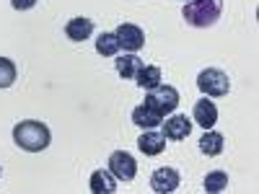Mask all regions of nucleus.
Wrapping results in <instances>:
<instances>
[{
    "label": "nucleus",
    "mask_w": 259,
    "mask_h": 194,
    "mask_svg": "<svg viewBox=\"0 0 259 194\" xmlns=\"http://www.w3.org/2000/svg\"><path fill=\"white\" fill-rule=\"evenodd\" d=\"M161 122H163V117H158L156 112H150L145 104H140L138 109L133 112V124L140 127V129H153V127H158Z\"/></svg>",
    "instance_id": "nucleus-14"
},
{
    "label": "nucleus",
    "mask_w": 259,
    "mask_h": 194,
    "mask_svg": "<svg viewBox=\"0 0 259 194\" xmlns=\"http://www.w3.org/2000/svg\"><path fill=\"white\" fill-rule=\"evenodd\" d=\"M114 36L119 41V50H124V52H138L145 44V34L135 24H119L117 31H114Z\"/></svg>",
    "instance_id": "nucleus-6"
},
{
    "label": "nucleus",
    "mask_w": 259,
    "mask_h": 194,
    "mask_svg": "<svg viewBox=\"0 0 259 194\" xmlns=\"http://www.w3.org/2000/svg\"><path fill=\"white\" fill-rule=\"evenodd\" d=\"M96 52H99L101 57H112V55L119 52V41H117L114 31H104V34L96 39Z\"/></svg>",
    "instance_id": "nucleus-17"
},
{
    "label": "nucleus",
    "mask_w": 259,
    "mask_h": 194,
    "mask_svg": "<svg viewBox=\"0 0 259 194\" xmlns=\"http://www.w3.org/2000/svg\"><path fill=\"white\" fill-rule=\"evenodd\" d=\"M16 83V65L8 57H0V88H11Z\"/></svg>",
    "instance_id": "nucleus-19"
},
{
    "label": "nucleus",
    "mask_w": 259,
    "mask_h": 194,
    "mask_svg": "<svg viewBox=\"0 0 259 194\" xmlns=\"http://www.w3.org/2000/svg\"><path fill=\"white\" fill-rule=\"evenodd\" d=\"M89 184H91L94 194H112V191H117V179L112 176V171H104V168L94 171Z\"/></svg>",
    "instance_id": "nucleus-12"
},
{
    "label": "nucleus",
    "mask_w": 259,
    "mask_h": 194,
    "mask_svg": "<svg viewBox=\"0 0 259 194\" xmlns=\"http://www.w3.org/2000/svg\"><path fill=\"white\" fill-rule=\"evenodd\" d=\"M50 127L36 119H24L13 127V142L26 153H41L50 145Z\"/></svg>",
    "instance_id": "nucleus-1"
},
{
    "label": "nucleus",
    "mask_w": 259,
    "mask_h": 194,
    "mask_svg": "<svg viewBox=\"0 0 259 194\" xmlns=\"http://www.w3.org/2000/svg\"><path fill=\"white\" fill-rule=\"evenodd\" d=\"M189 132H192V119H187V114H174L171 119H166L161 135H163L166 140L182 142V140L189 137Z\"/></svg>",
    "instance_id": "nucleus-8"
},
{
    "label": "nucleus",
    "mask_w": 259,
    "mask_h": 194,
    "mask_svg": "<svg viewBox=\"0 0 259 194\" xmlns=\"http://www.w3.org/2000/svg\"><path fill=\"white\" fill-rule=\"evenodd\" d=\"M138 148H140V153H145V156H161L166 150V137L161 132H150V129H145V132L138 137Z\"/></svg>",
    "instance_id": "nucleus-10"
},
{
    "label": "nucleus",
    "mask_w": 259,
    "mask_h": 194,
    "mask_svg": "<svg viewBox=\"0 0 259 194\" xmlns=\"http://www.w3.org/2000/svg\"><path fill=\"white\" fill-rule=\"evenodd\" d=\"M0 174H3V168H0Z\"/></svg>",
    "instance_id": "nucleus-21"
},
{
    "label": "nucleus",
    "mask_w": 259,
    "mask_h": 194,
    "mask_svg": "<svg viewBox=\"0 0 259 194\" xmlns=\"http://www.w3.org/2000/svg\"><path fill=\"white\" fill-rule=\"evenodd\" d=\"M143 68V60L135 55V52H124L119 60H117V73L124 78V80H135L138 70Z\"/></svg>",
    "instance_id": "nucleus-13"
},
{
    "label": "nucleus",
    "mask_w": 259,
    "mask_h": 194,
    "mask_svg": "<svg viewBox=\"0 0 259 194\" xmlns=\"http://www.w3.org/2000/svg\"><path fill=\"white\" fill-rule=\"evenodd\" d=\"M223 13V0H187V6L182 11L184 21L194 29H207Z\"/></svg>",
    "instance_id": "nucleus-2"
},
{
    "label": "nucleus",
    "mask_w": 259,
    "mask_h": 194,
    "mask_svg": "<svg viewBox=\"0 0 259 194\" xmlns=\"http://www.w3.org/2000/svg\"><path fill=\"white\" fill-rule=\"evenodd\" d=\"M226 186H228V174L226 171H212V174L205 176V191H210V194H218Z\"/></svg>",
    "instance_id": "nucleus-18"
},
{
    "label": "nucleus",
    "mask_w": 259,
    "mask_h": 194,
    "mask_svg": "<svg viewBox=\"0 0 259 194\" xmlns=\"http://www.w3.org/2000/svg\"><path fill=\"white\" fill-rule=\"evenodd\" d=\"M223 145H226L223 135L221 132H212V129H205V135L200 137V150H202L205 156H221L223 153Z\"/></svg>",
    "instance_id": "nucleus-16"
},
{
    "label": "nucleus",
    "mask_w": 259,
    "mask_h": 194,
    "mask_svg": "<svg viewBox=\"0 0 259 194\" xmlns=\"http://www.w3.org/2000/svg\"><path fill=\"white\" fill-rule=\"evenodd\" d=\"M197 88L207 96V99H218V96H226L228 88H231V80L223 70L218 68H207L197 75Z\"/></svg>",
    "instance_id": "nucleus-4"
},
{
    "label": "nucleus",
    "mask_w": 259,
    "mask_h": 194,
    "mask_svg": "<svg viewBox=\"0 0 259 194\" xmlns=\"http://www.w3.org/2000/svg\"><path fill=\"white\" fill-rule=\"evenodd\" d=\"M192 119H194V124H200L202 129H212V124L218 122V106L205 96V99H200L197 104H194Z\"/></svg>",
    "instance_id": "nucleus-9"
},
{
    "label": "nucleus",
    "mask_w": 259,
    "mask_h": 194,
    "mask_svg": "<svg viewBox=\"0 0 259 194\" xmlns=\"http://www.w3.org/2000/svg\"><path fill=\"white\" fill-rule=\"evenodd\" d=\"M135 83L145 91L156 88V85H161V68H156V65H143L135 75Z\"/></svg>",
    "instance_id": "nucleus-15"
},
{
    "label": "nucleus",
    "mask_w": 259,
    "mask_h": 194,
    "mask_svg": "<svg viewBox=\"0 0 259 194\" xmlns=\"http://www.w3.org/2000/svg\"><path fill=\"white\" fill-rule=\"evenodd\" d=\"M65 34L73 41H85L94 34V21L91 18H70L68 24H65Z\"/></svg>",
    "instance_id": "nucleus-11"
},
{
    "label": "nucleus",
    "mask_w": 259,
    "mask_h": 194,
    "mask_svg": "<svg viewBox=\"0 0 259 194\" xmlns=\"http://www.w3.org/2000/svg\"><path fill=\"white\" fill-rule=\"evenodd\" d=\"M150 112H156L158 117H166L171 114L179 106V91L171 88V85H156V88H150L145 101H143Z\"/></svg>",
    "instance_id": "nucleus-3"
},
{
    "label": "nucleus",
    "mask_w": 259,
    "mask_h": 194,
    "mask_svg": "<svg viewBox=\"0 0 259 194\" xmlns=\"http://www.w3.org/2000/svg\"><path fill=\"white\" fill-rule=\"evenodd\" d=\"M179 181H182L179 171H177V168H168V166L156 168V171H153V176H150V186H153V191H158V194L174 191V189L179 186Z\"/></svg>",
    "instance_id": "nucleus-7"
},
{
    "label": "nucleus",
    "mask_w": 259,
    "mask_h": 194,
    "mask_svg": "<svg viewBox=\"0 0 259 194\" xmlns=\"http://www.w3.org/2000/svg\"><path fill=\"white\" fill-rule=\"evenodd\" d=\"M11 6H13L16 11H31V8L36 6V0H11Z\"/></svg>",
    "instance_id": "nucleus-20"
},
{
    "label": "nucleus",
    "mask_w": 259,
    "mask_h": 194,
    "mask_svg": "<svg viewBox=\"0 0 259 194\" xmlns=\"http://www.w3.org/2000/svg\"><path fill=\"white\" fill-rule=\"evenodd\" d=\"M109 171L119 181H133L135 174H138V163L127 150H114V153L109 156Z\"/></svg>",
    "instance_id": "nucleus-5"
}]
</instances>
